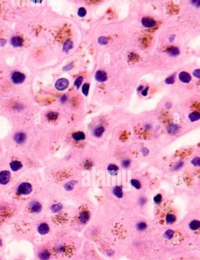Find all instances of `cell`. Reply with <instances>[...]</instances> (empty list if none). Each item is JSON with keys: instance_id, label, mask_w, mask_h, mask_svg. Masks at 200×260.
Returning a JSON list of instances; mask_svg holds the SVG:
<instances>
[{"instance_id": "1", "label": "cell", "mask_w": 200, "mask_h": 260, "mask_svg": "<svg viewBox=\"0 0 200 260\" xmlns=\"http://www.w3.org/2000/svg\"><path fill=\"white\" fill-rule=\"evenodd\" d=\"M33 191L32 186L28 182H23L21 183L17 189V193L21 196H28Z\"/></svg>"}, {"instance_id": "2", "label": "cell", "mask_w": 200, "mask_h": 260, "mask_svg": "<svg viewBox=\"0 0 200 260\" xmlns=\"http://www.w3.org/2000/svg\"><path fill=\"white\" fill-rule=\"evenodd\" d=\"M48 207L51 215H56L62 212L63 209V205L61 202H54L50 204Z\"/></svg>"}, {"instance_id": "3", "label": "cell", "mask_w": 200, "mask_h": 260, "mask_svg": "<svg viewBox=\"0 0 200 260\" xmlns=\"http://www.w3.org/2000/svg\"><path fill=\"white\" fill-rule=\"evenodd\" d=\"M25 79H26L25 75L19 72H14L11 76V80L15 84H21L23 82Z\"/></svg>"}, {"instance_id": "4", "label": "cell", "mask_w": 200, "mask_h": 260, "mask_svg": "<svg viewBox=\"0 0 200 260\" xmlns=\"http://www.w3.org/2000/svg\"><path fill=\"white\" fill-rule=\"evenodd\" d=\"M69 85V81L65 78L58 79L55 83V87L58 90L62 91L67 88Z\"/></svg>"}, {"instance_id": "5", "label": "cell", "mask_w": 200, "mask_h": 260, "mask_svg": "<svg viewBox=\"0 0 200 260\" xmlns=\"http://www.w3.org/2000/svg\"><path fill=\"white\" fill-rule=\"evenodd\" d=\"M11 178L10 172L8 171H3L0 172V184L6 185L10 180Z\"/></svg>"}, {"instance_id": "6", "label": "cell", "mask_w": 200, "mask_h": 260, "mask_svg": "<svg viewBox=\"0 0 200 260\" xmlns=\"http://www.w3.org/2000/svg\"><path fill=\"white\" fill-rule=\"evenodd\" d=\"M142 25L146 28H152L156 25V22L152 18L144 17L141 20Z\"/></svg>"}, {"instance_id": "7", "label": "cell", "mask_w": 200, "mask_h": 260, "mask_svg": "<svg viewBox=\"0 0 200 260\" xmlns=\"http://www.w3.org/2000/svg\"><path fill=\"white\" fill-rule=\"evenodd\" d=\"M95 79L99 82H104L107 80L108 76L103 70H98L95 74Z\"/></svg>"}, {"instance_id": "8", "label": "cell", "mask_w": 200, "mask_h": 260, "mask_svg": "<svg viewBox=\"0 0 200 260\" xmlns=\"http://www.w3.org/2000/svg\"><path fill=\"white\" fill-rule=\"evenodd\" d=\"M27 138V136L26 135V134H24L23 132H17L15 134L14 137V141H15V143H17V144H21L22 143H23L25 141H26Z\"/></svg>"}, {"instance_id": "9", "label": "cell", "mask_w": 200, "mask_h": 260, "mask_svg": "<svg viewBox=\"0 0 200 260\" xmlns=\"http://www.w3.org/2000/svg\"><path fill=\"white\" fill-rule=\"evenodd\" d=\"M89 218H90V214L89 211H82L79 215V220L82 224H85L89 221Z\"/></svg>"}, {"instance_id": "10", "label": "cell", "mask_w": 200, "mask_h": 260, "mask_svg": "<svg viewBox=\"0 0 200 260\" xmlns=\"http://www.w3.org/2000/svg\"><path fill=\"white\" fill-rule=\"evenodd\" d=\"M23 39L21 37L18 36H13L11 40V45L15 47V48H18L22 45L23 44Z\"/></svg>"}, {"instance_id": "11", "label": "cell", "mask_w": 200, "mask_h": 260, "mask_svg": "<svg viewBox=\"0 0 200 260\" xmlns=\"http://www.w3.org/2000/svg\"><path fill=\"white\" fill-rule=\"evenodd\" d=\"M7 243L6 240L3 234L0 232V254H4L6 250Z\"/></svg>"}, {"instance_id": "12", "label": "cell", "mask_w": 200, "mask_h": 260, "mask_svg": "<svg viewBox=\"0 0 200 260\" xmlns=\"http://www.w3.org/2000/svg\"><path fill=\"white\" fill-rule=\"evenodd\" d=\"M179 78L181 82H182L183 83H189L191 80V75L186 72H181L179 74Z\"/></svg>"}, {"instance_id": "13", "label": "cell", "mask_w": 200, "mask_h": 260, "mask_svg": "<svg viewBox=\"0 0 200 260\" xmlns=\"http://www.w3.org/2000/svg\"><path fill=\"white\" fill-rule=\"evenodd\" d=\"M10 168L13 171H18V170H19L22 168V165L20 162H19L18 161H15L11 162L10 163Z\"/></svg>"}, {"instance_id": "14", "label": "cell", "mask_w": 200, "mask_h": 260, "mask_svg": "<svg viewBox=\"0 0 200 260\" xmlns=\"http://www.w3.org/2000/svg\"><path fill=\"white\" fill-rule=\"evenodd\" d=\"M113 193L115 196H116L118 198H122L123 195V188L120 186H116L113 188Z\"/></svg>"}, {"instance_id": "15", "label": "cell", "mask_w": 200, "mask_h": 260, "mask_svg": "<svg viewBox=\"0 0 200 260\" xmlns=\"http://www.w3.org/2000/svg\"><path fill=\"white\" fill-rule=\"evenodd\" d=\"M72 137L74 141H79L81 140H84L85 139V135L83 132L79 131L75 133H73L72 135Z\"/></svg>"}, {"instance_id": "16", "label": "cell", "mask_w": 200, "mask_h": 260, "mask_svg": "<svg viewBox=\"0 0 200 260\" xmlns=\"http://www.w3.org/2000/svg\"><path fill=\"white\" fill-rule=\"evenodd\" d=\"M73 42L70 40H68L64 43L62 50L64 52L67 54L71 49L73 48Z\"/></svg>"}, {"instance_id": "17", "label": "cell", "mask_w": 200, "mask_h": 260, "mask_svg": "<svg viewBox=\"0 0 200 260\" xmlns=\"http://www.w3.org/2000/svg\"><path fill=\"white\" fill-rule=\"evenodd\" d=\"M108 172L112 175H116L119 172V168L114 164H110L108 167Z\"/></svg>"}, {"instance_id": "18", "label": "cell", "mask_w": 200, "mask_h": 260, "mask_svg": "<svg viewBox=\"0 0 200 260\" xmlns=\"http://www.w3.org/2000/svg\"><path fill=\"white\" fill-rule=\"evenodd\" d=\"M179 130V127L177 124H171L167 128L168 132L171 135H174L175 134H176L177 132H178Z\"/></svg>"}, {"instance_id": "19", "label": "cell", "mask_w": 200, "mask_h": 260, "mask_svg": "<svg viewBox=\"0 0 200 260\" xmlns=\"http://www.w3.org/2000/svg\"><path fill=\"white\" fill-rule=\"evenodd\" d=\"M105 132V128L103 127H99L96 128L93 131V135L97 138H100L102 136Z\"/></svg>"}, {"instance_id": "20", "label": "cell", "mask_w": 200, "mask_h": 260, "mask_svg": "<svg viewBox=\"0 0 200 260\" xmlns=\"http://www.w3.org/2000/svg\"><path fill=\"white\" fill-rule=\"evenodd\" d=\"M167 52L170 55H171L172 56H176L179 55L180 51H179V48H177V47L172 46L168 49Z\"/></svg>"}, {"instance_id": "21", "label": "cell", "mask_w": 200, "mask_h": 260, "mask_svg": "<svg viewBox=\"0 0 200 260\" xmlns=\"http://www.w3.org/2000/svg\"><path fill=\"white\" fill-rule=\"evenodd\" d=\"M189 119L191 122L198 120L200 119V114L198 112H192L189 114Z\"/></svg>"}, {"instance_id": "22", "label": "cell", "mask_w": 200, "mask_h": 260, "mask_svg": "<svg viewBox=\"0 0 200 260\" xmlns=\"http://www.w3.org/2000/svg\"><path fill=\"white\" fill-rule=\"evenodd\" d=\"M189 227L190 229L192 230H198L200 227V222L198 220H194L191 222L189 224Z\"/></svg>"}, {"instance_id": "23", "label": "cell", "mask_w": 200, "mask_h": 260, "mask_svg": "<svg viewBox=\"0 0 200 260\" xmlns=\"http://www.w3.org/2000/svg\"><path fill=\"white\" fill-rule=\"evenodd\" d=\"M176 220V216L173 214H169L166 216V222L167 224H171Z\"/></svg>"}, {"instance_id": "24", "label": "cell", "mask_w": 200, "mask_h": 260, "mask_svg": "<svg viewBox=\"0 0 200 260\" xmlns=\"http://www.w3.org/2000/svg\"><path fill=\"white\" fill-rule=\"evenodd\" d=\"M58 114L55 112H50L47 114V118L51 121H54L57 119Z\"/></svg>"}, {"instance_id": "25", "label": "cell", "mask_w": 200, "mask_h": 260, "mask_svg": "<svg viewBox=\"0 0 200 260\" xmlns=\"http://www.w3.org/2000/svg\"><path fill=\"white\" fill-rule=\"evenodd\" d=\"M147 224L143 222H140L138 223L136 226V228H137V230H139L140 231H144L147 228Z\"/></svg>"}, {"instance_id": "26", "label": "cell", "mask_w": 200, "mask_h": 260, "mask_svg": "<svg viewBox=\"0 0 200 260\" xmlns=\"http://www.w3.org/2000/svg\"><path fill=\"white\" fill-rule=\"evenodd\" d=\"M174 234V231L173 230H168L164 233V237H166V239H172L173 237Z\"/></svg>"}, {"instance_id": "27", "label": "cell", "mask_w": 200, "mask_h": 260, "mask_svg": "<svg viewBox=\"0 0 200 260\" xmlns=\"http://www.w3.org/2000/svg\"><path fill=\"white\" fill-rule=\"evenodd\" d=\"M130 182H131L132 185L134 187L137 189H140L141 188V183H140V182L138 180L132 179Z\"/></svg>"}, {"instance_id": "28", "label": "cell", "mask_w": 200, "mask_h": 260, "mask_svg": "<svg viewBox=\"0 0 200 260\" xmlns=\"http://www.w3.org/2000/svg\"><path fill=\"white\" fill-rule=\"evenodd\" d=\"M83 80V78L82 76H79L78 78H77V79L75 80V81H74V85L77 87V88H79V87L81 86V85L82 84Z\"/></svg>"}, {"instance_id": "29", "label": "cell", "mask_w": 200, "mask_h": 260, "mask_svg": "<svg viewBox=\"0 0 200 260\" xmlns=\"http://www.w3.org/2000/svg\"><path fill=\"white\" fill-rule=\"evenodd\" d=\"M130 163L131 161L130 159H124L121 162V167L124 169H127L130 167Z\"/></svg>"}, {"instance_id": "30", "label": "cell", "mask_w": 200, "mask_h": 260, "mask_svg": "<svg viewBox=\"0 0 200 260\" xmlns=\"http://www.w3.org/2000/svg\"><path fill=\"white\" fill-rule=\"evenodd\" d=\"M89 84L88 83H85L82 86V93L85 96H87L89 93Z\"/></svg>"}, {"instance_id": "31", "label": "cell", "mask_w": 200, "mask_h": 260, "mask_svg": "<svg viewBox=\"0 0 200 260\" xmlns=\"http://www.w3.org/2000/svg\"><path fill=\"white\" fill-rule=\"evenodd\" d=\"M98 42L101 45H106L108 43L109 40H108V39L106 37L102 36V37H100L98 39Z\"/></svg>"}, {"instance_id": "32", "label": "cell", "mask_w": 200, "mask_h": 260, "mask_svg": "<svg viewBox=\"0 0 200 260\" xmlns=\"http://www.w3.org/2000/svg\"><path fill=\"white\" fill-rule=\"evenodd\" d=\"M86 10H85V8L83 7H81L78 11V16L80 17H83L86 15Z\"/></svg>"}, {"instance_id": "33", "label": "cell", "mask_w": 200, "mask_h": 260, "mask_svg": "<svg viewBox=\"0 0 200 260\" xmlns=\"http://www.w3.org/2000/svg\"><path fill=\"white\" fill-rule=\"evenodd\" d=\"M165 82H166V83L167 84H173V83H174V82H175V76H174V75H172V76H171L167 78L166 79V81H165Z\"/></svg>"}, {"instance_id": "34", "label": "cell", "mask_w": 200, "mask_h": 260, "mask_svg": "<svg viewBox=\"0 0 200 260\" xmlns=\"http://www.w3.org/2000/svg\"><path fill=\"white\" fill-rule=\"evenodd\" d=\"M64 186H65V189L67 191H71L73 190V189L74 183H73L72 182H69V183H66Z\"/></svg>"}, {"instance_id": "35", "label": "cell", "mask_w": 200, "mask_h": 260, "mask_svg": "<svg viewBox=\"0 0 200 260\" xmlns=\"http://www.w3.org/2000/svg\"><path fill=\"white\" fill-rule=\"evenodd\" d=\"M191 163L194 165L195 167H198L200 165V158L199 157H195L194 158L192 161H191Z\"/></svg>"}, {"instance_id": "36", "label": "cell", "mask_w": 200, "mask_h": 260, "mask_svg": "<svg viewBox=\"0 0 200 260\" xmlns=\"http://www.w3.org/2000/svg\"><path fill=\"white\" fill-rule=\"evenodd\" d=\"M153 200L156 204H159L162 200V196L160 194H158L154 198Z\"/></svg>"}, {"instance_id": "37", "label": "cell", "mask_w": 200, "mask_h": 260, "mask_svg": "<svg viewBox=\"0 0 200 260\" xmlns=\"http://www.w3.org/2000/svg\"><path fill=\"white\" fill-rule=\"evenodd\" d=\"M183 165H184L183 162H180L177 163L176 165H175V166H174V168H173V169H174V171L179 170V169H181V168L183 167Z\"/></svg>"}, {"instance_id": "38", "label": "cell", "mask_w": 200, "mask_h": 260, "mask_svg": "<svg viewBox=\"0 0 200 260\" xmlns=\"http://www.w3.org/2000/svg\"><path fill=\"white\" fill-rule=\"evenodd\" d=\"M26 255L22 254V255H18L17 257H14L11 260H26Z\"/></svg>"}, {"instance_id": "39", "label": "cell", "mask_w": 200, "mask_h": 260, "mask_svg": "<svg viewBox=\"0 0 200 260\" xmlns=\"http://www.w3.org/2000/svg\"><path fill=\"white\" fill-rule=\"evenodd\" d=\"M73 63H69V64H68V65H66V66H64L63 67V71H69V70H71L72 68H73Z\"/></svg>"}, {"instance_id": "40", "label": "cell", "mask_w": 200, "mask_h": 260, "mask_svg": "<svg viewBox=\"0 0 200 260\" xmlns=\"http://www.w3.org/2000/svg\"><path fill=\"white\" fill-rule=\"evenodd\" d=\"M146 202H147V199L144 197H141L139 199V204L141 206L144 205L146 203Z\"/></svg>"}, {"instance_id": "41", "label": "cell", "mask_w": 200, "mask_h": 260, "mask_svg": "<svg viewBox=\"0 0 200 260\" xmlns=\"http://www.w3.org/2000/svg\"><path fill=\"white\" fill-rule=\"evenodd\" d=\"M193 75L195 77L197 78L198 79H199V78H200V70H199V69H197V70H194V72H193Z\"/></svg>"}, {"instance_id": "42", "label": "cell", "mask_w": 200, "mask_h": 260, "mask_svg": "<svg viewBox=\"0 0 200 260\" xmlns=\"http://www.w3.org/2000/svg\"><path fill=\"white\" fill-rule=\"evenodd\" d=\"M141 152H142V154H143V155L144 156H147V155L148 154V153H149L148 150L147 149V148H142V149L141 150Z\"/></svg>"}, {"instance_id": "43", "label": "cell", "mask_w": 200, "mask_h": 260, "mask_svg": "<svg viewBox=\"0 0 200 260\" xmlns=\"http://www.w3.org/2000/svg\"><path fill=\"white\" fill-rule=\"evenodd\" d=\"M67 100H68V97H67V96L66 95H65V94H64V95L62 96L61 99H60V100H61V103H65L67 101Z\"/></svg>"}, {"instance_id": "44", "label": "cell", "mask_w": 200, "mask_h": 260, "mask_svg": "<svg viewBox=\"0 0 200 260\" xmlns=\"http://www.w3.org/2000/svg\"><path fill=\"white\" fill-rule=\"evenodd\" d=\"M148 88H149V87L147 86V87H146V88L145 89H144V90L142 91L141 94H142V95H143V96H146L147 95V91H148Z\"/></svg>"}, {"instance_id": "45", "label": "cell", "mask_w": 200, "mask_h": 260, "mask_svg": "<svg viewBox=\"0 0 200 260\" xmlns=\"http://www.w3.org/2000/svg\"><path fill=\"white\" fill-rule=\"evenodd\" d=\"M6 43H7L6 40H5L4 39H0V46H3Z\"/></svg>"}, {"instance_id": "46", "label": "cell", "mask_w": 200, "mask_h": 260, "mask_svg": "<svg viewBox=\"0 0 200 260\" xmlns=\"http://www.w3.org/2000/svg\"><path fill=\"white\" fill-rule=\"evenodd\" d=\"M191 2H192V3H192V4H193L194 5H195L196 7H198L199 6V4H200L199 1H192Z\"/></svg>"}, {"instance_id": "47", "label": "cell", "mask_w": 200, "mask_h": 260, "mask_svg": "<svg viewBox=\"0 0 200 260\" xmlns=\"http://www.w3.org/2000/svg\"><path fill=\"white\" fill-rule=\"evenodd\" d=\"M0 260H7V259L6 257L4 254H0Z\"/></svg>"}, {"instance_id": "48", "label": "cell", "mask_w": 200, "mask_h": 260, "mask_svg": "<svg viewBox=\"0 0 200 260\" xmlns=\"http://www.w3.org/2000/svg\"><path fill=\"white\" fill-rule=\"evenodd\" d=\"M151 128H152V126H151L150 124H146V125L144 126V128H145L146 130H150Z\"/></svg>"}, {"instance_id": "49", "label": "cell", "mask_w": 200, "mask_h": 260, "mask_svg": "<svg viewBox=\"0 0 200 260\" xmlns=\"http://www.w3.org/2000/svg\"><path fill=\"white\" fill-rule=\"evenodd\" d=\"M166 108H170L171 107V104L170 102H168V103H167L166 104Z\"/></svg>"}, {"instance_id": "50", "label": "cell", "mask_w": 200, "mask_h": 260, "mask_svg": "<svg viewBox=\"0 0 200 260\" xmlns=\"http://www.w3.org/2000/svg\"><path fill=\"white\" fill-rule=\"evenodd\" d=\"M34 3H42V1H32Z\"/></svg>"}, {"instance_id": "51", "label": "cell", "mask_w": 200, "mask_h": 260, "mask_svg": "<svg viewBox=\"0 0 200 260\" xmlns=\"http://www.w3.org/2000/svg\"><path fill=\"white\" fill-rule=\"evenodd\" d=\"M142 88H143V87H142V86H140V88H138V90L140 91V90H141Z\"/></svg>"}, {"instance_id": "52", "label": "cell", "mask_w": 200, "mask_h": 260, "mask_svg": "<svg viewBox=\"0 0 200 260\" xmlns=\"http://www.w3.org/2000/svg\"><path fill=\"white\" fill-rule=\"evenodd\" d=\"M33 260H34V259H33Z\"/></svg>"}]
</instances>
